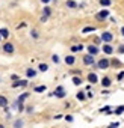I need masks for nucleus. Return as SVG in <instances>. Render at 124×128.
Here are the masks:
<instances>
[{"instance_id":"1","label":"nucleus","mask_w":124,"mask_h":128,"mask_svg":"<svg viewBox=\"0 0 124 128\" xmlns=\"http://www.w3.org/2000/svg\"><path fill=\"white\" fill-rule=\"evenodd\" d=\"M97 66H98L100 70H107V68L110 66V60L103 57V59H100V60L97 62Z\"/></svg>"},{"instance_id":"2","label":"nucleus","mask_w":124,"mask_h":128,"mask_svg":"<svg viewBox=\"0 0 124 128\" xmlns=\"http://www.w3.org/2000/svg\"><path fill=\"white\" fill-rule=\"evenodd\" d=\"M100 39H101L104 44H109V42H112L113 35H112L110 32H107V30H106V32H103V33H101V38H100Z\"/></svg>"},{"instance_id":"3","label":"nucleus","mask_w":124,"mask_h":128,"mask_svg":"<svg viewBox=\"0 0 124 128\" xmlns=\"http://www.w3.org/2000/svg\"><path fill=\"white\" fill-rule=\"evenodd\" d=\"M109 15H110V14H109V11H107V9H103V11H100V12L95 15V18H97L98 21H103V20H106Z\"/></svg>"},{"instance_id":"4","label":"nucleus","mask_w":124,"mask_h":128,"mask_svg":"<svg viewBox=\"0 0 124 128\" xmlns=\"http://www.w3.org/2000/svg\"><path fill=\"white\" fill-rule=\"evenodd\" d=\"M83 63L85 65H95V60H94V56H91V54H85L83 56Z\"/></svg>"},{"instance_id":"5","label":"nucleus","mask_w":124,"mask_h":128,"mask_svg":"<svg viewBox=\"0 0 124 128\" xmlns=\"http://www.w3.org/2000/svg\"><path fill=\"white\" fill-rule=\"evenodd\" d=\"M53 95H54L56 98H64V96H65V90H64V88H62V86H57L56 90L53 92Z\"/></svg>"},{"instance_id":"6","label":"nucleus","mask_w":124,"mask_h":128,"mask_svg":"<svg viewBox=\"0 0 124 128\" xmlns=\"http://www.w3.org/2000/svg\"><path fill=\"white\" fill-rule=\"evenodd\" d=\"M86 50H88V54H91V56H95V54H98L100 53V50H98V47L97 45H88L86 47Z\"/></svg>"},{"instance_id":"7","label":"nucleus","mask_w":124,"mask_h":128,"mask_svg":"<svg viewBox=\"0 0 124 128\" xmlns=\"http://www.w3.org/2000/svg\"><path fill=\"white\" fill-rule=\"evenodd\" d=\"M3 51H5V53H9V54H12V53H14V45H12L11 42H6V44L3 45Z\"/></svg>"},{"instance_id":"8","label":"nucleus","mask_w":124,"mask_h":128,"mask_svg":"<svg viewBox=\"0 0 124 128\" xmlns=\"http://www.w3.org/2000/svg\"><path fill=\"white\" fill-rule=\"evenodd\" d=\"M26 77H27V78H33V77H36V70H33V68H27V70H26Z\"/></svg>"},{"instance_id":"9","label":"nucleus","mask_w":124,"mask_h":128,"mask_svg":"<svg viewBox=\"0 0 124 128\" xmlns=\"http://www.w3.org/2000/svg\"><path fill=\"white\" fill-rule=\"evenodd\" d=\"M101 51H104V54H112V53H113V48H112V45L104 44L103 48H101Z\"/></svg>"},{"instance_id":"10","label":"nucleus","mask_w":124,"mask_h":128,"mask_svg":"<svg viewBox=\"0 0 124 128\" xmlns=\"http://www.w3.org/2000/svg\"><path fill=\"white\" fill-rule=\"evenodd\" d=\"M88 82H89V83H92V84H94V83H97V82H98V77H97V74H94V72H89V74H88Z\"/></svg>"},{"instance_id":"11","label":"nucleus","mask_w":124,"mask_h":128,"mask_svg":"<svg viewBox=\"0 0 124 128\" xmlns=\"http://www.w3.org/2000/svg\"><path fill=\"white\" fill-rule=\"evenodd\" d=\"M0 36H2L3 39H8L9 38V30L5 29V27H2V29H0Z\"/></svg>"},{"instance_id":"12","label":"nucleus","mask_w":124,"mask_h":128,"mask_svg":"<svg viewBox=\"0 0 124 128\" xmlns=\"http://www.w3.org/2000/svg\"><path fill=\"white\" fill-rule=\"evenodd\" d=\"M51 15V9L48 8V6H44V9H42V17H45V18H48Z\"/></svg>"},{"instance_id":"13","label":"nucleus","mask_w":124,"mask_h":128,"mask_svg":"<svg viewBox=\"0 0 124 128\" xmlns=\"http://www.w3.org/2000/svg\"><path fill=\"white\" fill-rule=\"evenodd\" d=\"M74 62H76L74 56H65V63L67 65H74Z\"/></svg>"},{"instance_id":"14","label":"nucleus","mask_w":124,"mask_h":128,"mask_svg":"<svg viewBox=\"0 0 124 128\" xmlns=\"http://www.w3.org/2000/svg\"><path fill=\"white\" fill-rule=\"evenodd\" d=\"M101 84H103V88H109L110 86V78L109 77H103L101 78Z\"/></svg>"},{"instance_id":"15","label":"nucleus","mask_w":124,"mask_h":128,"mask_svg":"<svg viewBox=\"0 0 124 128\" xmlns=\"http://www.w3.org/2000/svg\"><path fill=\"white\" fill-rule=\"evenodd\" d=\"M65 5H67V8H71V9H76L77 8V3L74 2V0H68Z\"/></svg>"},{"instance_id":"16","label":"nucleus","mask_w":124,"mask_h":128,"mask_svg":"<svg viewBox=\"0 0 124 128\" xmlns=\"http://www.w3.org/2000/svg\"><path fill=\"white\" fill-rule=\"evenodd\" d=\"M6 106H8V100H6V96L0 95V107H6Z\"/></svg>"},{"instance_id":"17","label":"nucleus","mask_w":124,"mask_h":128,"mask_svg":"<svg viewBox=\"0 0 124 128\" xmlns=\"http://www.w3.org/2000/svg\"><path fill=\"white\" fill-rule=\"evenodd\" d=\"M103 8H107V6H110L112 5V2H110V0H100V2H98Z\"/></svg>"},{"instance_id":"18","label":"nucleus","mask_w":124,"mask_h":128,"mask_svg":"<svg viewBox=\"0 0 124 128\" xmlns=\"http://www.w3.org/2000/svg\"><path fill=\"white\" fill-rule=\"evenodd\" d=\"M112 113H115V114H121V113H124V106H119V107H116Z\"/></svg>"},{"instance_id":"19","label":"nucleus","mask_w":124,"mask_h":128,"mask_svg":"<svg viewBox=\"0 0 124 128\" xmlns=\"http://www.w3.org/2000/svg\"><path fill=\"white\" fill-rule=\"evenodd\" d=\"M110 66H115V68H118V66H121V62H119L118 59H113V60L110 62Z\"/></svg>"},{"instance_id":"20","label":"nucleus","mask_w":124,"mask_h":128,"mask_svg":"<svg viewBox=\"0 0 124 128\" xmlns=\"http://www.w3.org/2000/svg\"><path fill=\"white\" fill-rule=\"evenodd\" d=\"M94 30H95V27H92V26H86L82 32H83V33H91V32H94Z\"/></svg>"},{"instance_id":"21","label":"nucleus","mask_w":124,"mask_h":128,"mask_svg":"<svg viewBox=\"0 0 124 128\" xmlns=\"http://www.w3.org/2000/svg\"><path fill=\"white\" fill-rule=\"evenodd\" d=\"M73 84L80 86V84H82V78H80V77H73Z\"/></svg>"},{"instance_id":"22","label":"nucleus","mask_w":124,"mask_h":128,"mask_svg":"<svg viewBox=\"0 0 124 128\" xmlns=\"http://www.w3.org/2000/svg\"><path fill=\"white\" fill-rule=\"evenodd\" d=\"M45 89H47V88H45L44 84H41V86H36V88H35V92L41 94V92H45Z\"/></svg>"},{"instance_id":"23","label":"nucleus","mask_w":124,"mask_h":128,"mask_svg":"<svg viewBox=\"0 0 124 128\" xmlns=\"http://www.w3.org/2000/svg\"><path fill=\"white\" fill-rule=\"evenodd\" d=\"M76 96H77V100H79V101H85V100H86V95H85L83 92H77V95H76Z\"/></svg>"},{"instance_id":"24","label":"nucleus","mask_w":124,"mask_h":128,"mask_svg":"<svg viewBox=\"0 0 124 128\" xmlns=\"http://www.w3.org/2000/svg\"><path fill=\"white\" fill-rule=\"evenodd\" d=\"M27 96H29V94H27V92H24V94H21V95L18 96V102H23V101H24V100H26Z\"/></svg>"},{"instance_id":"25","label":"nucleus","mask_w":124,"mask_h":128,"mask_svg":"<svg viewBox=\"0 0 124 128\" xmlns=\"http://www.w3.org/2000/svg\"><path fill=\"white\" fill-rule=\"evenodd\" d=\"M47 70H48V65H47V63H39V71L45 72Z\"/></svg>"},{"instance_id":"26","label":"nucleus","mask_w":124,"mask_h":128,"mask_svg":"<svg viewBox=\"0 0 124 128\" xmlns=\"http://www.w3.org/2000/svg\"><path fill=\"white\" fill-rule=\"evenodd\" d=\"M14 126L15 128H23V120H15L14 122Z\"/></svg>"},{"instance_id":"27","label":"nucleus","mask_w":124,"mask_h":128,"mask_svg":"<svg viewBox=\"0 0 124 128\" xmlns=\"http://www.w3.org/2000/svg\"><path fill=\"white\" fill-rule=\"evenodd\" d=\"M51 60H53L54 63H59V62H60V59H59L57 54H53V56H51Z\"/></svg>"},{"instance_id":"28","label":"nucleus","mask_w":124,"mask_h":128,"mask_svg":"<svg viewBox=\"0 0 124 128\" xmlns=\"http://www.w3.org/2000/svg\"><path fill=\"white\" fill-rule=\"evenodd\" d=\"M30 36H32L33 39H38V32H36V30H32V32H30Z\"/></svg>"},{"instance_id":"29","label":"nucleus","mask_w":124,"mask_h":128,"mask_svg":"<svg viewBox=\"0 0 124 128\" xmlns=\"http://www.w3.org/2000/svg\"><path fill=\"white\" fill-rule=\"evenodd\" d=\"M122 78H124V71H121V72H119V74L116 76V80H118V82H121Z\"/></svg>"},{"instance_id":"30","label":"nucleus","mask_w":124,"mask_h":128,"mask_svg":"<svg viewBox=\"0 0 124 128\" xmlns=\"http://www.w3.org/2000/svg\"><path fill=\"white\" fill-rule=\"evenodd\" d=\"M118 126H119V122H112L107 128H118Z\"/></svg>"},{"instance_id":"31","label":"nucleus","mask_w":124,"mask_h":128,"mask_svg":"<svg viewBox=\"0 0 124 128\" xmlns=\"http://www.w3.org/2000/svg\"><path fill=\"white\" fill-rule=\"evenodd\" d=\"M71 51H73V53H77V51H80V50H79V45H73V47H71Z\"/></svg>"},{"instance_id":"32","label":"nucleus","mask_w":124,"mask_h":128,"mask_svg":"<svg viewBox=\"0 0 124 128\" xmlns=\"http://www.w3.org/2000/svg\"><path fill=\"white\" fill-rule=\"evenodd\" d=\"M65 120H67V122H73V116H71V114H67V116H65Z\"/></svg>"},{"instance_id":"33","label":"nucleus","mask_w":124,"mask_h":128,"mask_svg":"<svg viewBox=\"0 0 124 128\" xmlns=\"http://www.w3.org/2000/svg\"><path fill=\"white\" fill-rule=\"evenodd\" d=\"M118 53H121V54H124V44L118 47Z\"/></svg>"},{"instance_id":"34","label":"nucleus","mask_w":124,"mask_h":128,"mask_svg":"<svg viewBox=\"0 0 124 128\" xmlns=\"http://www.w3.org/2000/svg\"><path fill=\"white\" fill-rule=\"evenodd\" d=\"M11 78H12L14 82H17V80H20V77H18L17 74H12V76H11Z\"/></svg>"},{"instance_id":"35","label":"nucleus","mask_w":124,"mask_h":128,"mask_svg":"<svg viewBox=\"0 0 124 128\" xmlns=\"http://www.w3.org/2000/svg\"><path fill=\"white\" fill-rule=\"evenodd\" d=\"M41 3H42V5H44V6H47V5H48V3H50V0H41Z\"/></svg>"},{"instance_id":"36","label":"nucleus","mask_w":124,"mask_h":128,"mask_svg":"<svg viewBox=\"0 0 124 128\" xmlns=\"http://www.w3.org/2000/svg\"><path fill=\"white\" fill-rule=\"evenodd\" d=\"M23 27H26V23H21V24H18V27H17V29H23Z\"/></svg>"},{"instance_id":"37","label":"nucleus","mask_w":124,"mask_h":128,"mask_svg":"<svg viewBox=\"0 0 124 128\" xmlns=\"http://www.w3.org/2000/svg\"><path fill=\"white\" fill-rule=\"evenodd\" d=\"M100 42H101V39H100V38H95V44H94V45H98Z\"/></svg>"},{"instance_id":"38","label":"nucleus","mask_w":124,"mask_h":128,"mask_svg":"<svg viewBox=\"0 0 124 128\" xmlns=\"http://www.w3.org/2000/svg\"><path fill=\"white\" fill-rule=\"evenodd\" d=\"M121 35L124 36V27H121Z\"/></svg>"},{"instance_id":"39","label":"nucleus","mask_w":124,"mask_h":128,"mask_svg":"<svg viewBox=\"0 0 124 128\" xmlns=\"http://www.w3.org/2000/svg\"><path fill=\"white\" fill-rule=\"evenodd\" d=\"M0 128H5V126H3V125H2V124H0Z\"/></svg>"},{"instance_id":"40","label":"nucleus","mask_w":124,"mask_h":128,"mask_svg":"<svg viewBox=\"0 0 124 128\" xmlns=\"http://www.w3.org/2000/svg\"><path fill=\"white\" fill-rule=\"evenodd\" d=\"M2 39H3V38H2V36H0V41H2Z\"/></svg>"}]
</instances>
